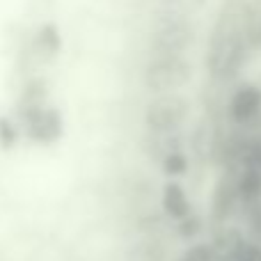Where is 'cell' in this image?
<instances>
[{
	"label": "cell",
	"instance_id": "obj_6",
	"mask_svg": "<svg viewBox=\"0 0 261 261\" xmlns=\"http://www.w3.org/2000/svg\"><path fill=\"white\" fill-rule=\"evenodd\" d=\"M227 115H229V119L234 124H239V126L252 124L261 115V87L252 85V83L241 85L239 90L229 96Z\"/></svg>",
	"mask_w": 261,
	"mask_h": 261
},
{
	"label": "cell",
	"instance_id": "obj_19",
	"mask_svg": "<svg viewBox=\"0 0 261 261\" xmlns=\"http://www.w3.org/2000/svg\"><path fill=\"white\" fill-rule=\"evenodd\" d=\"M250 227H252L257 234H261V202L257 206H252V213H250Z\"/></svg>",
	"mask_w": 261,
	"mask_h": 261
},
{
	"label": "cell",
	"instance_id": "obj_17",
	"mask_svg": "<svg viewBox=\"0 0 261 261\" xmlns=\"http://www.w3.org/2000/svg\"><path fill=\"white\" fill-rule=\"evenodd\" d=\"M39 39H41V48H44L46 55H55L60 50V35L53 25H46L44 30L39 32Z\"/></svg>",
	"mask_w": 261,
	"mask_h": 261
},
{
	"label": "cell",
	"instance_id": "obj_5",
	"mask_svg": "<svg viewBox=\"0 0 261 261\" xmlns=\"http://www.w3.org/2000/svg\"><path fill=\"white\" fill-rule=\"evenodd\" d=\"M23 133L37 144H55L64 135V117L53 106H32L21 110Z\"/></svg>",
	"mask_w": 261,
	"mask_h": 261
},
{
	"label": "cell",
	"instance_id": "obj_13",
	"mask_svg": "<svg viewBox=\"0 0 261 261\" xmlns=\"http://www.w3.org/2000/svg\"><path fill=\"white\" fill-rule=\"evenodd\" d=\"M206 7V0H161V9L174 14H184V16H197L202 9Z\"/></svg>",
	"mask_w": 261,
	"mask_h": 261
},
{
	"label": "cell",
	"instance_id": "obj_8",
	"mask_svg": "<svg viewBox=\"0 0 261 261\" xmlns=\"http://www.w3.org/2000/svg\"><path fill=\"white\" fill-rule=\"evenodd\" d=\"M161 211L165 218L179 222L193 213V204L186 193V188L179 184V179H170L161 190Z\"/></svg>",
	"mask_w": 261,
	"mask_h": 261
},
{
	"label": "cell",
	"instance_id": "obj_9",
	"mask_svg": "<svg viewBox=\"0 0 261 261\" xmlns=\"http://www.w3.org/2000/svg\"><path fill=\"white\" fill-rule=\"evenodd\" d=\"M208 243L213 248L216 261H236L248 241H245L243 231L236 229V227H220Z\"/></svg>",
	"mask_w": 261,
	"mask_h": 261
},
{
	"label": "cell",
	"instance_id": "obj_4",
	"mask_svg": "<svg viewBox=\"0 0 261 261\" xmlns=\"http://www.w3.org/2000/svg\"><path fill=\"white\" fill-rule=\"evenodd\" d=\"M190 117V101L184 94H156L144 108V126L149 135L179 133Z\"/></svg>",
	"mask_w": 261,
	"mask_h": 261
},
{
	"label": "cell",
	"instance_id": "obj_10",
	"mask_svg": "<svg viewBox=\"0 0 261 261\" xmlns=\"http://www.w3.org/2000/svg\"><path fill=\"white\" fill-rule=\"evenodd\" d=\"M170 248L158 234H144L128 248L124 261H167Z\"/></svg>",
	"mask_w": 261,
	"mask_h": 261
},
{
	"label": "cell",
	"instance_id": "obj_15",
	"mask_svg": "<svg viewBox=\"0 0 261 261\" xmlns=\"http://www.w3.org/2000/svg\"><path fill=\"white\" fill-rule=\"evenodd\" d=\"M202 225H204L202 218L190 213L188 218L176 222V234H179V239H184V241H195L199 236V231H202Z\"/></svg>",
	"mask_w": 261,
	"mask_h": 261
},
{
	"label": "cell",
	"instance_id": "obj_16",
	"mask_svg": "<svg viewBox=\"0 0 261 261\" xmlns=\"http://www.w3.org/2000/svg\"><path fill=\"white\" fill-rule=\"evenodd\" d=\"M176 261H216L211 243H193Z\"/></svg>",
	"mask_w": 261,
	"mask_h": 261
},
{
	"label": "cell",
	"instance_id": "obj_11",
	"mask_svg": "<svg viewBox=\"0 0 261 261\" xmlns=\"http://www.w3.org/2000/svg\"><path fill=\"white\" fill-rule=\"evenodd\" d=\"M236 190H239V202L245 206H257L261 202V167L243 165L241 174L236 176Z\"/></svg>",
	"mask_w": 261,
	"mask_h": 261
},
{
	"label": "cell",
	"instance_id": "obj_12",
	"mask_svg": "<svg viewBox=\"0 0 261 261\" xmlns=\"http://www.w3.org/2000/svg\"><path fill=\"white\" fill-rule=\"evenodd\" d=\"M158 165H161L163 174H165L167 179H181V176H186L190 170V158L184 149H174V151L158 158Z\"/></svg>",
	"mask_w": 261,
	"mask_h": 261
},
{
	"label": "cell",
	"instance_id": "obj_14",
	"mask_svg": "<svg viewBox=\"0 0 261 261\" xmlns=\"http://www.w3.org/2000/svg\"><path fill=\"white\" fill-rule=\"evenodd\" d=\"M18 140H21V130H18L16 124L9 117H0V149L9 151L18 144Z\"/></svg>",
	"mask_w": 261,
	"mask_h": 261
},
{
	"label": "cell",
	"instance_id": "obj_3",
	"mask_svg": "<svg viewBox=\"0 0 261 261\" xmlns=\"http://www.w3.org/2000/svg\"><path fill=\"white\" fill-rule=\"evenodd\" d=\"M193 76V62L186 55H151L142 71V83L153 96L174 94L190 85Z\"/></svg>",
	"mask_w": 261,
	"mask_h": 261
},
{
	"label": "cell",
	"instance_id": "obj_2",
	"mask_svg": "<svg viewBox=\"0 0 261 261\" xmlns=\"http://www.w3.org/2000/svg\"><path fill=\"white\" fill-rule=\"evenodd\" d=\"M197 39V25L193 16L158 9L149 32L151 55H188Z\"/></svg>",
	"mask_w": 261,
	"mask_h": 261
},
{
	"label": "cell",
	"instance_id": "obj_18",
	"mask_svg": "<svg viewBox=\"0 0 261 261\" xmlns=\"http://www.w3.org/2000/svg\"><path fill=\"white\" fill-rule=\"evenodd\" d=\"M236 261H261V243H245Z\"/></svg>",
	"mask_w": 261,
	"mask_h": 261
},
{
	"label": "cell",
	"instance_id": "obj_7",
	"mask_svg": "<svg viewBox=\"0 0 261 261\" xmlns=\"http://www.w3.org/2000/svg\"><path fill=\"white\" fill-rule=\"evenodd\" d=\"M236 204H241L239 190H236V176L225 174L216 184L213 195H211V222L213 225H222L234 213Z\"/></svg>",
	"mask_w": 261,
	"mask_h": 261
},
{
	"label": "cell",
	"instance_id": "obj_1",
	"mask_svg": "<svg viewBox=\"0 0 261 261\" xmlns=\"http://www.w3.org/2000/svg\"><path fill=\"white\" fill-rule=\"evenodd\" d=\"M245 16L243 12H227L213 28L206 53V69L216 81H229L239 73L245 60Z\"/></svg>",
	"mask_w": 261,
	"mask_h": 261
}]
</instances>
